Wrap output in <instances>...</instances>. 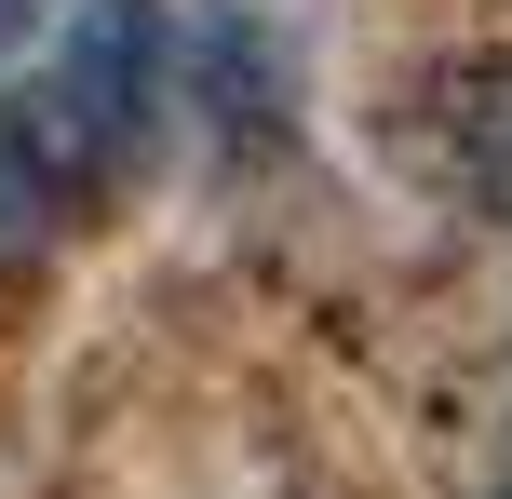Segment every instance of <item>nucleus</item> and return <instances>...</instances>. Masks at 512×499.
<instances>
[{"label": "nucleus", "instance_id": "nucleus-2", "mask_svg": "<svg viewBox=\"0 0 512 499\" xmlns=\"http://www.w3.org/2000/svg\"><path fill=\"white\" fill-rule=\"evenodd\" d=\"M432 135H445V176L512 230V54H459L432 81Z\"/></svg>", "mask_w": 512, "mask_h": 499}, {"label": "nucleus", "instance_id": "nucleus-1", "mask_svg": "<svg viewBox=\"0 0 512 499\" xmlns=\"http://www.w3.org/2000/svg\"><path fill=\"white\" fill-rule=\"evenodd\" d=\"M162 68H176V27L162 0H95V14L54 41V68L0 108V216H41V203H95L108 176L135 162L162 108Z\"/></svg>", "mask_w": 512, "mask_h": 499}, {"label": "nucleus", "instance_id": "nucleus-3", "mask_svg": "<svg viewBox=\"0 0 512 499\" xmlns=\"http://www.w3.org/2000/svg\"><path fill=\"white\" fill-rule=\"evenodd\" d=\"M14 27H27V0H0V41H14Z\"/></svg>", "mask_w": 512, "mask_h": 499}]
</instances>
